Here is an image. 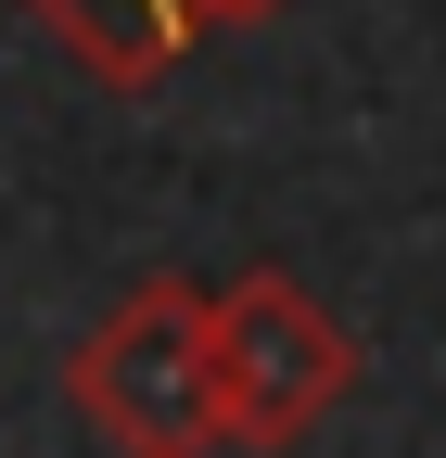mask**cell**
I'll use <instances>...</instances> for the list:
<instances>
[{"label":"cell","mask_w":446,"mask_h":458,"mask_svg":"<svg viewBox=\"0 0 446 458\" xmlns=\"http://www.w3.org/2000/svg\"><path fill=\"white\" fill-rule=\"evenodd\" d=\"M64 408L116 458H204L217 445V293L179 280V267L128 280L102 306V331H77Z\"/></svg>","instance_id":"1"},{"label":"cell","mask_w":446,"mask_h":458,"mask_svg":"<svg viewBox=\"0 0 446 458\" xmlns=\"http://www.w3.org/2000/svg\"><path fill=\"white\" fill-rule=\"evenodd\" d=\"M357 394V331L331 318L294 267L217 280V445L281 458Z\"/></svg>","instance_id":"2"},{"label":"cell","mask_w":446,"mask_h":458,"mask_svg":"<svg viewBox=\"0 0 446 458\" xmlns=\"http://www.w3.org/2000/svg\"><path fill=\"white\" fill-rule=\"evenodd\" d=\"M26 13L64 38L102 89H153L179 51L243 38V26H268V13H281V0H26Z\"/></svg>","instance_id":"3"}]
</instances>
